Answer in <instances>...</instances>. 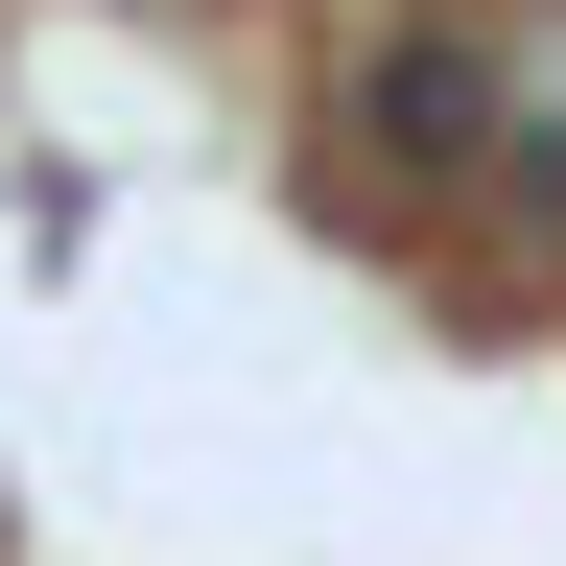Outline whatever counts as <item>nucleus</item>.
I'll return each instance as SVG.
<instances>
[{
    "label": "nucleus",
    "instance_id": "nucleus-1",
    "mask_svg": "<svg viewBox=\"0 0 566 566\" xmlns=\"http://www.w3.org/2000/svg\"><path fill=\"white\" fill-rule=\"evenodd\" d=\"M495 118H520V71H495L472 24H401L378 71H354V142H401V166H495Z\"/></svg>",
    "mask_w": 566,
    "mask_h": 566
},
{
    "label": "nucleus",
    "instance_id": "nucleus-2",
    "mask_svg": "<svg viewBox=\"0 0 566 566\" xmlns=\"http://www.w3.org/2000/svg\"><path fill=\"white\" fill-rule=\"evenodd\" d=\"M495 212H520V237H566V118H543V95L495 118Z\"/></svg>",
    "mask_w": 566,
    "mask_h": 566
}]
</instances>
